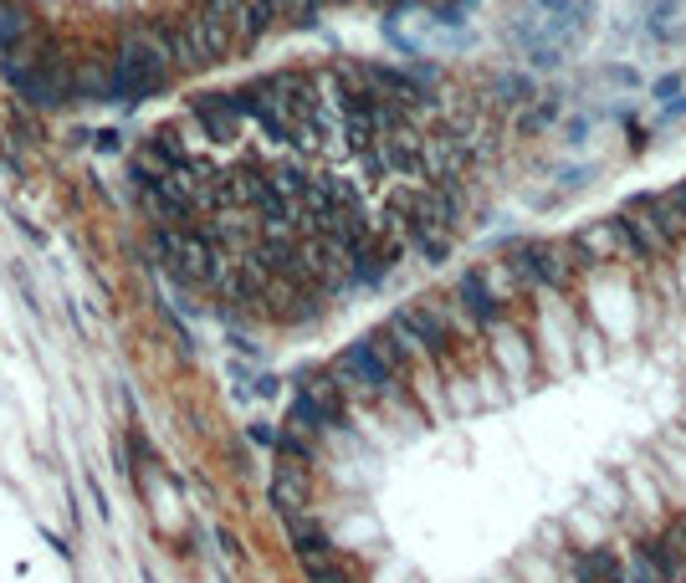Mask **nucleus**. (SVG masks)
<instances>
[{
  "instance_id": "nucleus-20",
  "label": "nucleus",
  "mask_w": 686,
  "mask_h": 583,
  "mask_svg": "<svg viewBox=\"0 0 686 583\" xmlns=\"http://www.w3.org/2000/svg\"><path fill=\"white\" fill-rule=\"evenodd\" d=\"M318 6H323V0H277V11H282L292 26H313V21H318Z\"/></svg>"
},
{
  "instance_id": "nucleus-25",
  "label": "nucleus",
  "mask_w": 686,
  "mask_h": 583,
  "mask_svg": "<svg viewBox=\"0 0 686 583\" xmlns=\"http://www.w3.org/2000/svg\"><path fill=\"white\" fill-rule=\"evenodd\" d=\"M251 440H262V445H277V440H282V430H277V425H267V420H256V425H251Z\"/></svg>"
},
{
  "instance_id": "nucleus-15",
  "label": "nucleus",
  "mask_w": 686,
  "mask_h": 583,
  "mask_svg": "<svg viewBox=\"0 0 686 583\" xmlns=\"http://www.w3.org/2000/svg\"><path fill=\"white\" fill-rule=\"evenodd\" d=\"M282 11H277V0H251V6L241 11V41H256L272 21H277Z\"/></svg>"
},
{
  "instance_id": "nucleus-8",
  "label": "nucleus",
  "mask_w": 686,
  "mask_h": 583,
  "mask_svg": "<svg viewBox=\"0 0 686 583\" xmlns=\"http://www.w3.org/2000/svg\"><path fill=\"white\" fill-rule=\"evenodd\" d=\"M384 159H390L395 174H431V169H425V139H420L415 128L384 133Z\"/></svg>"
},
{
  "instance_id": "nucleus-1",
  "label": "nucleus",
  "mask_w": 686,
  "mask_h": 583,
  "mask_svg": "<svg viewBox=\"0 0 686 583\" xmlns=\"http://www.w3.org/2000/svg\"><path fill=\"white\" fill-rule=\"evenodd\" d=\"M164 72H169V52L159 47V36H149V31L123 36L118 62H113V98H123V103L154 98L164 87Z\"/></svg>"
},
{
  "instance_id": "nucleus-28",
  "label": "nucleus",
  "mask_w": 686,
  "mask_h": 583,
  "mask_svg": "<svg viewBox=\"0 0 686 583\" xmlns=\"http://www.w3.org/2000/svg\"><path fill=\"white\" fill-rule=\"evenodd\" d=\"M661 118H666V123H671V118H686V93H681L676 103H666V113H661Z\"/></svg>"
},
{
  "instance_id": "nucleus-23",
  "label": "nucleus",
  "mask_w": 686,
  "mask_h": 583,
  "mask_svg": "<svg viewBox=\"0 0 686 583\" xmlns=\"http://www.w3.org/2000/svg\"><path fill=\"white\" fill-rule=\"evenodd\" d=\"M599 77H605V82H615V87H640V72H635V67H620V62L599 67Z\"/></svg>"
},
{
  "instance_id": "nucleus-22",
  "label": "nucleus",
  "mask_w": 686,
  "mask_h": 583,
  "mask_svg": "<svg viewBox=\"0 0 686 583\" xmlns=\"http://www.w3.org/2000/svg\"><path fill=\"white\" fill-rule=\"evenodd\" d=\"M681 87H686V72H666V77L651 87V98H656V103H676Z\"/></svg>"
},
{
  "instance_id": "nucleus-6",
  "label": "nucleus",
  "mask_w": 686,
  "mask_h": 583,
  "mask_svg": "<svg viewBox=\"0 0 686 583\" xmlns=\"http://www.w3.org/2000/svg\"><path fill=\"white\" fill-rule=\"evenodd\" d=\"M195 118L205 123V133L216 144H231L236 139V123H241V108H236L231 93H205V98H195Z\"/></svg>"
},
{
  "instance_id": "nucleus-16",
  "label": "nucleus",
  "mask_w": 686,
  "mask_h": 583,
  "mask_svg": "<svg viewBox=\"0 0 686 583\" xmlns=\"http://www.w3.org/2000/svg\"><path fill=\"white\" fill-rule=\"evenodd\" d=\"M410 246L431 261V266H441V261L451 256V236H446V231H410Z\"/></svg>"
},
{
  "instance_id": "nucleus-7",
  "label": "nucleus",
  "mask_w": 686,
  "mask_h": 583,
  "mask_svg": "<svg viewBox=\"0 0 686 583\" xmlns=\"http://www.w3.org/2000/svg\"><path fill=\"white\" fill-rule=\"evenodd\" d=\"M569 568H574V583H620L625 578V558L615 548H579V553H569Z\"/></svg>"
},
{
  "instance_id": "nucleus-12",
  "label": "nucleus",
  "mask_w": 686,
  "mask_h": 583,
  "mask_svg": "<svg viewBox=\"0 0 686 583\" xmlns=\"http://www.w3.org/2000/svg\"><path fill=\"white\" fill-rule=\"evenodd\" d=\"M36 31H31V21H26V11L16 6V0H0V52H16V47H26Z\"/></svg>"
},
{
  "instance_id": "nucleus-19",
  "label": "nucleus",
  "mask_w": 686,
  "mask_h": 583,
  "mask_svg": "<svg viewBox=\"0 0 686 583\" xmlns=\"http://www.w3.org/2000/svg\"><path fill=\"white\" fill-rule=\"evenodd\" d=\"M559 113H564V98H543L533 113H523V133H538V128H548V123H559Z\"/></svg>"
},
{
  "instance_id": "nucleus-21",
  "label": "nucleus",
  "mask_w": 686,
  "mask_h": 583,
  "mask_svg": "<svg viewBox=\"0 0 686 583\" xmlns=\"http://www.w3.org/2000/svg\"><path fill=\"white\" fill-rule=\"evenodd\" d=\"M200 16H210V21H236L241 16V0H200Z\"/></svg>"
},
{
  "instance_id": "nucleus-11",
  "label": "nucleus",
  "mask_w": 686,
  "mask_h": 583,
  "mask_svg": "<svg viewBox=\"0 0 686 583\" xmlns=\"http://www.w3.org/2000/svg\"><path fill=\"white\" fill-rule=\"evenodd\" d=\"M610 231L620 236V246H625L635 261H651V256H656V246H661V236H656V231H646V226H640V220H630V215H615V220H610Z\"/></svg>"
},
{
  "instance_id": "nucleus-3",
  "label": "nucleus",
  "mask_w": 686,
  "mask_h": 583,
  "mask_svg": "<svg viewBox=\"0 0 686 583\" xmlns=\"http://www.w3.org/2000/svg\"><path fill=\"white\" fill-rule=\"evenodd\" d=\"M395 333L410 343V348H431V353H446L451 348V323L436 302H410L395 312Z\"/></svg>"
},
{
  "instance_id": "nucleus-5",
  "label": "nucleus",
  "mask_w": 686,
  "mask_h": 583,
  "mask_svg": "<svg viewBox=\"0 0 686 583\" xmlns=\"http://www.w3.org/2000/svg\"><path fill=\"white\" fill-rule=\"evenodd\" d=\"M190 31V52H195V67H210L231 52V26L226 21H210V16H190L185 21Z\"/></svg>"
},
{
  "instance_id": "nucleus-18",
  "label": "nucleus",
  "mask_w": 686,
  "mask_h": 583,
  "mask_svg": "<svg viewBox=\"0 0 686 583\" xmlns=\"http://www.w3.org/2000/svg\"><path fill=\"white\" fill-rule=\"evenodd\" d=\"M308 185H313V179L303 174V169H272V190L277 195H287V200H297V205H303V195H308Z\"/></svg>"
},
{
  "instance_id": "nucleus-9",
  "label": "nucleus",
  "mask_w": 686,
  "mask_h": 583,
  "mask_svg": "<svg viewBox=\"0 0 686 583\" xmlns=\"http://www.w3.org/2000/svg\"><path fill=\"white\" fill-rule=\"evenodd\" d=\"M625 215H651V231L661 241H681V231H686V220L676 215V205L666 195H635V200H625Z\"/></svg>"
},
{
  "instance_id": "nucleus-26",
  "label": "nucleus",
  "mask_w": 686,
  "mask_h": 583,
  "mask_svg": "<svg viewBox=\"0 0 686 583\" xmlns=\"http://www.w3.org/2000/svg\"><path fill=\"white\" fill-rule=\"evenodd\" d=\"M584 133H589V123H584V118H574V123L564 128V144H569V149H579V144H584Z\"/></svg>"
},
{
  "instance_id": "nucleus-17",
  "label": "nucleus",
  "mask_w": 686,
  "mask_h": 583,
  "mask_svg": "<svg viewBox=\"0 0 686 583\" xmlns=\"http://www.w3.org/2000/svg\"><path fill=\"white\" fill-rule=\"evenodd\" d=\"M620 583H666V578H661V568L640 553V543H635V548L625 553V578H620Z\"/></svg>"
},
{
  "instance_id": "nucleus-24",
  "label": "nucleus",
  "mask_w": 686,
  "mask_h": 583,
  "mask_svg": "<svg viewBox=\"0 0 686 583\" xmlns=\"http://www.w3.org/2000/svg\"><path fill=\"white\" fill-rule=\"evenodd\" d=\"M559 179H564V190H584L589 179H594V169H584V164H579V169H564Z\"/></svg>"
},
{
  "instance_id": "nucleus-14",
  "label": "nucleus",
  "mask_w": 686,
  "mask_h": 583,
  "mask_svg": "<svg viewBox=\"0 0 686 583\" xmlns=\"http://www.w3.org/2000/svg\"><path fill=\"white\" fill-rule=\"evenodd\" d=\"M492 93H497V103H507V108H528V103L538 98V87H533L528 72H502Z\"/></svg>"
},
{
  "instance_id": "nucleus-13",
  "label": "nucleus",
  "mask_w": 686,
  "mask_h": 583,
  "mask_svg": "<svg viewBox=\"0 0 686 583\" xmlns=\"http://www.w3.org/2000/svg\"><path fill=\"white\" fill-rule=\"evenodd\" d=\"M231 179V205H262V195H267V169H251V164H241V169H231L226 174Z\"/></svg>"
},
{
  "instance_id": "nucleus-10",
  "label": "nucleus",
  "mask_w": 686,
  "mask_h": 583,
  "mask_svg": "<svg viewBox=\"0 0 686 583\" xmlns=\"http://www.w3.org/2000/svg\"><path fill=\"white\" fill-rule=\"evenodd\" d=\"M461 307L471 312V318H477L482 328H492L497 318H502V297L487 287V277L482 272H466L461 277Z\"/></svg>"
},
{
  "instance_id": "nucleus-4",
  "label": "nucleus",
  "mask_w": 686,
  "mask_h": 583,
  "mask_svg": "<svg viewBox=\"0 0 686 583\" xmlns=\"http://www.w3.org/2000/svg\"><path fill=\"white\" fill-rule=\"evenodd\" d=\"M272 507H277L287 522L303 517V507H308V466H303V461L277 456V471H272Z\"/></svg>"
},
{
  "instance_id": "nucleus-27",
  "label": "nucleus",
  "mask_w": 686,
  "mask_h": 583,
  "mask_svg": "<svg viewBox=\"0 0 686 583\" xmlns=\"http://www.w3.org/2000/svg\"><path fill=\"white\" fill-rule=\"evenodd\" d=\"M666 200H671V205H676V215H681V220H686V179H681V185H676V190H671V195H666Z\"/></svg>"
},
{
  "instance_id": "nucleus-2",
  "label": "nucleus",
  "mask_w": 686,
  "mask_h": 583,
  "mask_svg": "<svg viewBox=\"0 0 686 583\" xmlns=\"http://www.w3.org/2000/svg\"><path fill=\"white\" fill-rule=\"evenodd\" d=\"M154 251L164 261V272L175 277L180 287H210V272H216V246H210L200 231H159Z\"/></svg>"
}]
</instances>
